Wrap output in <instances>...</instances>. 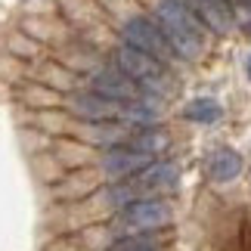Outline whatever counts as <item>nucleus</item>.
Segmentation results:
<instances>
[{"label": "nucleus", "mask_w": 251, "mask_h": 251, "mask_svg": "<svg viewBox=\"0 0 251 251\" xmlns=\"http://www.w3.org/2000/svg\"><path fill=\"white\" fill-rule=\"evenodd\" d=\"M158 25L165 31L174 56L196 59L205 50V34H201L199 16L186 6V0H161L158 3Z\"/></svg>", "instance_id": "obj_1"}, {"label": "nucleus", "mask_w": 251, "mask_h": 251, "mask_svg": "<svg viewBox=\"0 0 251 251\" xmlns=\"http://www.w3.org/2000/svg\"><path fill=\"white\" fill-rule=\"evenodd\" d=\"M115 65H118L130 81H137L146 93H165L171 87V75L165 69V62H158L155 56L143 53L130 44H121L118 50H115Z\"/></svg>", "instance_id": "obj_2"}, {"label": "nucleus", "mask_w": 251, "mask_h": 251, "mask_svg": "<svg viewBox=\"0 0 251 251\" xmlns=\"http://www.w3.org/2000/svg\"><path fill=\"white\" fill-rule=\"evenodd\" d=\"M171 224V205L161 199H133L127 205H121L115 226L124 233H149Z\"/></svg>", "instance_id": "obj_3"}, {"label": "nucleus", "mask_w": 251, "mask_h": 251, "mask_svg": "<svg viewBox=\"0 0 251 251\" xmlns=\"http://www.w3.org/2000/svg\"><path fill=\"white\" fill-rule=\"evenodd\" d=\"M124 44H130V47H137V50H143V53L155 56L158 62H168L174 56L168 37H165V31H161V25L152 22V19H146V16H137V19H130V22L124 25Z\"/></svg>", "instance_id": "obj_4"}, {"label": "nucleus", "mask_w": 251, "mask_h": 251, "mask_svg": "<svg viewBox=\"0 0 251 251\" xmlns=\"http://www.w3.org/2000/svg\"><path fill=\"white\" fill-rule=\"evenodd\" d=\"M90 90L93 93H100L105 96V100H115V102H140L143 96H146V90L137 84V81H130L127 75H124L118 65H109V69H100L93 75V81H90Z\"/></svg>", "instance_id": "obj_5"}, {"label": "nucleus", "mask_w": 251, "mask_h": 251, "mask_svg": "<svg viewBox=\"0 0 251 251\" xmlns=\"http://www.w3.org/2000/svg\"><path fill=\"white\" fill-rule=\"evenodd\" d=\"M69 109L84 121H93V124H105V121H121L124 118V102H115V100H105V96L87 90L72 96Z\"/></svg>", "instance_id": "obj_6"}, {"label": "nucleus", "mask_w": 251, "mask_h": 251, "mask_svg": "<svg viewBox=\"0 0 251 251\" xmlns=\"http://www.w3.org/2000/svg\"><path fill=\"white\" fill-rule=\"evenodd\" d=\"M149 165H152V155L127 146V143H118V146H112L102 155V171L109 174V177H118V180H127V177L140 174L143 168H149Z\"/></svg>", "instance_id": "obj_7"}, {"label": "nucleus", "mask_w": 251, "mask_h": 251, "mask_svg": "<svg viewBox=\"0 0 251 251\" xmlns=\"http://www.w3.org/2000/svg\"><path fill=\"white\" fill-rule=\"evenodd\" d=\"M186 6L199 16V22H205L211 31L224 34L233 28V3L229 0H186Z\"/></svg>", "instance_id": "obj_8"}, {"label": "nucleus", "mask_w": 251, "mask_h": 251, "mask_svg": "<svg viewBox=\"0 0 251 251\" xmlns=\"http://www.w3.org/2000/svg\"><path fill=\"white\" fill-rule=\"evenodd\" d=\"M239 171H242V155H239V152H233V149L211 152V158H208V177L211 180L226 183V180L239 177Z\"/></svg>", "instance_id": "obj_9"}, {"label": "nucleus", "mask_w": 251, "mask_h": 251, "mask_svg": "<svg viewBox=\"0 0 251 251\" xmlns=\"http://www.w3.org/2000/svg\"><path fill=\"white\" fill-rule=\"evenodd\" d=\"M127 146L133 149H140V152H146V155H155V152H161L168 146V133H161L155 127H146V130H140V133H133V137L124 140Z\"/></svg>", "instance_id": "obj_10"}, {"label": "nucleus", "mask_w": 251, "mask_h": 251, "mask_svg": "<svg viewBox=\"0 0 251 251\" xmlns=\"http://www.w3.org/2000/svg\"><path fill=\"white\" fill-rule=\"evenodd\" d=\"M183 115H186L189 121H199V124H214L220 118V105L214 100H192Z\"/></svg>", "instance_id": "obj_11"}, {"label": "nucleus", "mask_w": 251, "mask_h": 251, "mask_svg": "<svg viewBox=\"0 0 251 251\" xmlns=\"http://www.w3.org/2000/svg\"><path fill=\"white\" fill-rule=\"evenodd\" d=\"M109 251H155V245L143 236H127V239H118Z\"/></svg>", "instance_id": "obj_12"}, {"label": "nucleus", "mask_w": 251, "mask_h": 251, "mask_svg": "<svg viewBox=\"0 0 251 251\" xmlns=\"http://www.w3.org/2000/svg\"><path fill=\"white\" fill-rule=\"evenodd\" d=\"M229 3H239V6H245V9H251V0H229Z\"/></svg>", "instance_id": "obj_13"}, {"label": "nucleus", "mask_w": 251, "mask_h": 251, "mask_svg": "<svg viewBox=\"0 0 251 251\" xmlns=\"http://www.w3.org/2000/svg\"><path fill=\"white\" fill-rule=\"evenodd\" d=\"M248 31H251V19H248Z\"/></svg>", "instance_id": "obj_14"}, {"label": "nucleus", "mask_w": 251, "mask_h": 251, "mask_svg": "<svg viewBox=\"0 0 251 251\" xmlns=\"http://www.w3.org/2000/svg\"><path fill=\"white\" fill-rule=\"evenodd\" d=\"M248 75H251V62H248Z\"/></svg>", "instance_id": "obj_15"}]
</instances>
